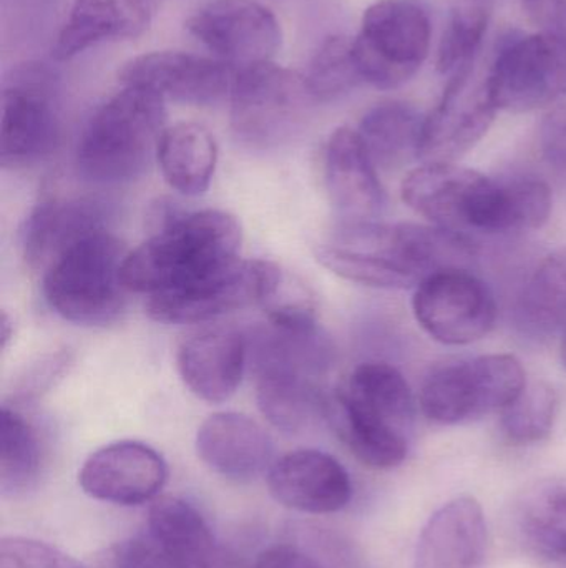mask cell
<instances>
[{"mask_svg": "<svg viewBox=\"0 0 566 568\" xmlns=\"http://www.w3.org/2000/svg\"><path fill=\"white\" fill-rule=\"evenodd\" d=\"M471 243L454 230L402 223H342L316 248V260L348 282L381 290L418 287L432 273L465 268Z\"/></svg>", "mask_w": 566, "mask_h": 568, "instance_id": "obj_1", "label": "cell"}, {"mask_svg": "<svg viewBox=\"0 0 566 568\" xmlns=\"http://www.w3.org/2000/svg\"><path fill=\"white\" fill-rule=\"evenodd\" d=\"M241 226L219 210L173 213L123 263L130 293L155 294L185 290L239 260Z\"/></svg>", "mask_w": 566, "mask_h": 568, "instance_id": "obj_2", "label": "cell"}, {"mask_svg": "<svg viewBox=\"0 0 566 568\" xmlns=\"http://www.w3.org/2000/svg\"><path fill=\"white\" fill-rule=\"evenodd\" d=\"M325 416L356 459L374 469L401 466L409 453L415 400L391 364L364 363L326 400Z\"/></svg>", "mask_w": 566, "mask_h": 568, "instance_id": "obj_3", "label": "cell"}, {"mask_svg": "<svg viewBox=\"0 0 566 568\" xmlns=\"http://www.w3.org/2000/svg\"><path fill=\"white\" fill-rule=\"evenodd\" d=\"M165 122L162 95L125 87L106 100L83 129L75 156L80 175L105 185L138 179L156 156Z\"/></svg>", "mask_w": 566, "mask_h": 568, "instance_id": "obj_4", "label": "cell"}, {"mask_svg": "<svg viewBox=\"0 0 566 568\" xmlns=\"http://www.w3.org/2000/svg\"><path fill=\"white\" fill-rule=\"evenodd\" d=\"M126 255L123 243L105 229L89 233L43 270V300L70 323H112L125 307L130 293L122 278Z\"/></svg>", "mask_w": 566, "mask_h": 568, "instance_id": "obj_5", "label": "cell"}, {"mask_svg": "<svg viewBox=\"0 0 566 568\" xmlns=\"http://www.w3.org/2000/svg\"><path fill=\"white\" fill-rule=\"evenodd\" d=\"M527 387L524 366L512 354H487L442 367L422 386V413L444 426L504 413Z\"/></svg>", "mask_w": 566, "mask_h": 568, "instance_id": "obj_6", "label": "cell"}, {"mask_svg": "<svg viewBox=\"0 0 566 568\" xmlns=\"http://www.w3.org/2000/svg\"><path fill=\"white\" fill-rule=\"evenodd\" d=\"M431 36L428 12L414 0L372 3L354 39L362 82L381 90L404 85L428 59Z\"/></svg>", "mask_w": 566, "mask_h": 568, "instance_id": "obj_7", "label": "cell"}, {"mask_svg": "<svg viewBox=\"0 0 566 568\" xmlns=\"http://www.w3.org/2000/svg\"><path fill=\"white\" fill-rule=\"evenodd\" d=\"M231 125L249 145H271L288 136L316 103L306 77L272 62L235 72Z\"/></svg>", "mask_w": 566, "mask_h": 568, "instance_id": "obj_8", "label": "cell"}, {"mask_svg": "<svg viewBox=\"0 0 566 568\" xmlns=\"http://www.w3.org/2000/svg\"><path fill=\"white\" fill-rule=\"evenodd\" d=\"M281 270L265 260H241L203 282L155 294L146 313L158 323L193 324L269 303L281 287Z\"/></svg>", "mask_w": 566, "mask_h": 568, "instance_id": "obj_9", "label": "cell"}, {"mask_svg": "<svg viewBox=\"0 0 566 568\" xmlns=\"http://www.w3.org/2000/svg\"><path fill=\"white\" fill-rule=\"evenodd\" d=\"M412 310L422 329L442 344L481 341L497 323V303L487 284L465 268L432 273L415 287Z\"/></svg>", "mask_w": 566, "mask_h": 568, "instance_id": "obj_10", "label": "cell"}, {"mask_svg": "<svg viewBox=\"0 0 566 568\" xmlns=\"http://www.w3.org/2000/svg\"><path fill=\"white\" fill-rule=\"evenodd\" d=\"M498 110L532 112L566 95V47L545 33L502 47L487 73Z\"/></svg>", "mask_w": 566, "mask_h": 568, "instance_id": "obj_11", "label": "cell"}, {"mask_svg": "<svg viewBox=\"0 0 566 568\" xmlns=\"http://www.w3.org/2000/svg\"><path fill=\"white\" fill-rule=\"evenodd\" d=\"M186 29L236 70L271 62L281 47L278 19L255 0H213L189 17Z\"/></svg>", "mask_w": 566, "mask_h": 568, "instance_id": "obj_12", "label": "cell"}, {"mask_svg": "<svg viewBox=\"0 0 566 568\" xmlns=\"http://www.w3.org/2000/svg\"><path fill=\"white\" fill-rule=\"evenodd\" d=\"M495 182L454 162H429L408 173L402 200L418 215L441 229L478 230Z\"/></svg>", "mask_w": 566, "mask_h": 568, "instance_id": "obj_13", "label": "cell"}, {"mask_svg": "<svg viewBox=\"0 0 566 568\" xmlns=\"http://www.w3.org/2000/svg\"><path fill=\"white\" fill-rule=\"evenodd\" d=\"M497 110L487 75H475L474 63L459 70L441 102L425 116L419 159L454 162L484 139Z\"/></svg>", "mask_w": 566, "mask_h": 568, "instance_id": "obj_14", "label": "cell"}, {"mask_svg": "<svg viewBox=\"0 0 566 568\" xmlns=\"http://www.w3.org/2000/svg\"><path fill=\"white\" fill-rule=\"evenodd\" d=\"M166 480L168 466L162 454L138 440H119L95 450L79 474L86 496L123 507L155 500Z\"/></svg>", "mask_w": 566, "mask_h": 568, "instance_id": "obj_15", "label": "cell"}, {"mask_svg": "<svg viewBox=\"0 0 566 568\" xmlns=\"http://www.w3.org/2000/svg\"><path fill=\"white\" fill-rule=\"evenodd\" d=\"M119 79L125 87L152 90L163 99L209 105L231 92L235 72L219 59L186 52H152L123 63Z\"/></svg>", "mask_w": 566, "mask_h": 568, "instance_id": "obj_16", "label": "cell"}, {"mask_svg": "<svg viewBox=\"0 0 566 568\" xmlns=\"http://www.w3.org/2000/svg\"><path fill=\"white\" fill-rule=\"evenodd\" d=\"M272 499L302 514H335L352 499L348 470L331 454L298 449L285 454L268 470Z\"/></svg>", "mask_w": 566, "mask_h": 568, "instance_id": "obj_17", "label": "cell"}, {"mask_svg": "<svg viewBox=\"0 0 566 568\" xmlns=\"http://www.w3.org/2000/svg\"><path fill=\"white\" fill-rule=\"evenodd\" d=\"M59 115L45 83L20 80L2 93L0 162L7 169L33 165L56 149Z\"/></svg>", "mask_w": 566, "mask_h": 568, "instance_id": "obj_18", "label": "cell"}, {"mask_svg": "<svg viewBox=\"0 0 566 568\" xmlns=\"http://www.w3.org/2000/svg\"><path fill=\"white\" fill-rule=\"evenodd\" d=\"M325 182L329 200L348 223L374 222L385 205V193L358 130L341 126L329 136L325 152Z\"/></svg>", "mask_w": 566, "mask_h": 568, "instance_id": "obj_19", "label": "cell"}, {"mask_svg": "<svg viewBox=\"0 0 566 568\" xmlns=\"http://www.w3.org/2000/svg\"><path fill=\"white\" fill-rule=\"evenodd\" d=\"M196 453L213 473L239 484L253 483L275 463L269 434L238 413L209 416L196 433Z\"/></svg>", "mask_w": 566, "mask_h": 568, "instance_id": "obj_20", "label": "cell"}, {"mask_svg": "<svg viewBox=\"0 0 566 568\" xmlns=\"http://www.w3.org/2000/svg\"><path fill=\"white\" fill-rule=\"evenodd\" d=\"M248 354V337L239 331H203L179 346L176 366L198 399L222 404L238 390Z\"/></svg>", "mask_w": 566, "mask_h": 568, "instance_id": "obj_21", "label": "cell"}, {"mask_svg": "<svg viewBox=\"0 0 566 568\" xmlns=\"http://www.w3.org/2000/svg\"><path fill=\"white\" fill-rule=\"evenodd\" d=\"M487 524L474 497H459L429 519L419 537L414 568H484Z\"/></svg>", "mask_w": 566, "mask_h": 568, "instance_id": "obj_22", "label": "cell"}, {"mask_svg": "<svg viewBox=\"0 0 566 568\" xmlns=\"http://www.w3.org/2000/svg\"><path fill=\"white\" fill-rule=\"evenodd\" d=\"M158 10V0H73L52 55L69 60L90 47L142 36Z\"/></svg>", "mask_w": 566, "mask_h": 568, "instance_id": "obj_23", "label": "cell"}, {"mask_svg": "<svg viewBox=\"0 0 566 568\" xmlns=\"http://www.w3.org/2000/svg\"><path fill=\"white\" fill-rule=\"evenodd\" d=\"M146 537L178 568L218 567V547L203 514L179 497L163 496L148 510Z\"/></svg>", "mask_w": 566, "mask_h": 568, "instance_id": "obj_24", "label": "cell"}, {"mask_svg": "<svg viewBox=\"0 0 566 568\" xmlns=\"http://www.w3.org/2000/svg\"><path fill=\"white\" fill-rule=\"evenodd\" d=\"M103 229V213L86 200H47L30 213L22 232L23 258L45 270L63 250Z\"/></svg>", "mask_w": 566, "mask_h": 568, "instance_id": "obj_25", "label": "cell"}, {"mask_svg": "<svg viewBox=\"0 0 566 568\" xmlns=\"http://www.w3.org/2000/svg\"><path fill=\"white\" fill-rule=\"evenodd\" d=\"M255 373L256 403L276 429L299 434L325 416L328 399L319 389V377L281 366H258Z\"/></svg>", "mask_w": 566, "mask_h": 568, "instance_id": "obj_26", "label": "cell"}, {"mask_svg": "<svg viewBox=\"0 0 566 568\" xmlns=\"http://www.w3.org/2000/svg\"><path fill=\"white\" fill-rule=\"evenodd\" d=\"M156 160L166 183L186 196L209 189L218 162L215 136L199 123H176L159 139Z\"/></svg>", "mask_w": 566, "mask_h": 568, "instance_id": "obj_27", "label": "cell"}, {"mask_svg": "<svg viewBox=\"0 0 566 568\" xmlns=\"http://www.w3.org/2000/svg\"><path fill=\"white\" fill-rule=\"evenodd\" d=\"M424 122L414 106L388 100L368 110L358 133L374 165L391 170L419 159Z\"/></svg>", "mask_w": 566, "mask_h": 568, "instance_id": "obj_28", "label": "cell"}, {"mask_svg": "<svg viewBox=\"0 0 566 568\" xmlns=\"http://www.w3.org/2000/svg\"><path fill=\"white\" fill-rule=\"evenodd\" d=\"M43 466L39 430L16 407L0 410V489L16 497L35 486Z\"/></svg>", "mask_w": 566, "mask_h": 568, "instance_id": "obj_29", "label": "cell"}, {"mask_svg": "<svg viewBox=\"0 0 566 568\" xmlns=\"http://www.w3.org/2000/svg\"><path fill=\"white\" fill-rule=\"evenodd\" d=\"M554 195L550 186L538 179L495 182L494 195L485 216L484 232H527L538 230L550 220Z\"/></svg>", "mask_w": 566, "mask_h": 568, "instance_id": "obj_30", "label": "cell"}, {"mask_svg": "<svg viewBox=\"0 0 566 568\" xmlns=\"http://www.w3.org/2000/svg\"><path fill=\"white\" fill-rule=\"evenodd\" d=\"M492 0H455L439 43L438 70L454 75L474 63L487 32Z\"/></svg>", "mask_w": 566, "mask_h": 568, "instance_id": "obj_31", "label": "cell"}, {"mask_svg": "<svg viewBox=\"0 0 566 568\" xmlns=\"http://www.w3.org/2000/svg\"><path fill=\"white\" fill-rule=\"evenodd\" d=\"M305 77L316 102H331L351 92L362 82L356 59L354 39L346 36L326 39L312 57Z\"/></svg>", "mask_w": 566, "mask_h": 568, "instance_id": "obj_32", "label": "cell"}, {"mask_svg": "<svg viewBox=\"0 0 566 568\" xmlns=\"http://www.w3.org/2000/svg\"><path fill=\"white\" fill-rule=\"evenodd\" d=\"M532 324L555 329L566 324V246L548 255L532 276L524 297Z\"/></svg>", "mask_w": 566, "mask_h": 568, "instance_id": "obj_33", "label": "cell"}, {"mask_svg": "<svg viewBox=\"0 0 566 568\" xmlns=\"http://www.w3.org/2000/svg\"><path fill=\"white\" fill-rule=\"evenodd\" d=\"M558 396L554 387L535 383L502 414V427L508 439L518 444L538 443L552 433L557 417Z\"/></svg>", "mask_w": 566, "mask_h": 568, "instance_id": "obj_34", "label": "cell"}, {"mask_svg": "<svg viewBox=\"0 0 566 568\" xmlns=\"http://www.w3.org/2000/svg\"><path fill=\"white\" fill-rule=\"evenodd\" d=\"M525 529L542 552L566 560V489L535 499L528 506Z\"/></svg>", "mask_w": 566, "mask_h": 568, "instance_id": "obj_35", "label": "cell"}, {"mask_svg": "<svg viewBox=\"0 0 566 568\" xmlns=\"http://www.w3.org/2000/svg\"><path fill=\"white\" fill-rule=\"evenodd\" d=\"M0 568H86L79 560L42 540L29 537H3L0 542Z\"/></svg>", "mask_w": 566, "mask_h": 568, "instance_id": "obj_36", "label": "cell"}, {"mask_svg": "<svg viewBox=\"0 0 566 568\" xmlns=\"http://www.w3.org/2000/svg\"><path fill=\"white\" fill-rule=\"evenodd\" d=\"M99 568H178L148 537L115 544L106 550Z\"/></svg>", "mask_w": 566, "mask_h": 568, "instance_id": "obj_37", "label": "cell"}, {"mask_svg": "<svg viewBox=\"0 0 566 568\" xmlns=\"http://www.w3.org/2000/svg\"><path fill=\"white\" fill-rule=\"evenodd\" d=\"M538 143L548 165L566 173V105L547 113L538 130Z\"/></svg>", "mask_w": 566, "mask_h": 568, "instance_id": "obj_38", "label": "cell"}, {"mask_svg": "<svg viewBox=\"0 0 566 568\" xmlns=\"http://www.w3.org/2000/svg\"><path fill=\"white\" fill-rule=\"evenodd\" d=\"M528 19L566 47V0H522Z\"/></svg>", "mask_w": 566, "mask_h": 568, "instance_id": "obj_39", "label": "cell"}, {"mask_svg": "<svg viewBox=\"0 0 566 568\" xmlns=\"http://www.w3.org/2000/svg\"><path fill=\"white\" fill-rule=\"evenodd\" d=\"M255 568H329L321 560L292 546H275L259 554Z\"/></svg>", "mask_w": 566, "mask_h": 568, "instance_id": "obj_40", "label": "cell"}, {"mask_svg": "<svg viewBox=\"0 0 566 568\" xmlns=\"http://www.w3.org/2000/svg\"><path fill=\"white\" fill-rule=\"evenodd\" d=\"M562 359H564L566 366V331L564 334V341H562Z\"/></svg>", "mask_w": 566, "mask_h": 568, "instance_id": "obj_41", "label": "cell"}]
</instances>
